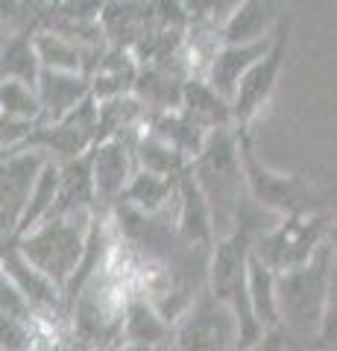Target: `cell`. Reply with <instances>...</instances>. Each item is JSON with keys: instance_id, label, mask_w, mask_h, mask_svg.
Instances as JSON below:
<instances>
[{"instance_id": "18", "label": "cell", "mask_w": 337, "mask_h": 351, "mask_svg": "<svg viewBox=\"0 0 337 351\" xmlns=\"http://www.w3.org/2000/svg\"><path fill=\"white\" fill-rule=\"evenodd\" d=\"M182 112L194 117L202 129H223V126H235L232 123V106L223 100L220 94L214 91L200 76V80H191L185 82V91H182Z\"/></svg>"}, {"instance_id": "31", "label": "cell", "mask_w": 337, "mask_h": 351, "mask_svg": "<svg viewBox=\"0 0 337 351\" xmlns=\"http://www.w3.org/2000/svg\"><path fill=\"white\" fill-rule=\"evenodd\" d=\"M290 351H323L320 346H293L290 343Z\"/></svg>"}, {"instance_id": "19", "label": "cell", "mask_w": 337, "mask_h": 351, "mask_svg": "<svg viewBox=\"0 0 337 351\" xmlns=\"http://www.w3.org/2000/svg\"><path fill=\"white\" fill-rule=\"evenodd\" d=\"M135 161L138 170H147L153 176H165V179H179V176L191 167V161L182 152L167 144L165 138H159L156 132L144 129L135 141Z\"/></svg>"}, {"instance_id": "10", "label": "cell", "mask_w": 337, "mask_h": 351, "mask_svg": "<svg viewBox=\"0 0 337 351\" xmlns=\"http://www.w3.org/2000/svg\"><path fill=\"white\" fill-rule=\"evenodd\" d=\"M141 132L108 138L94 147V182H97V202H100V208L124 202V193L138 173L135 141Z\"/></svg>"}, {"instance_id": "12", "label": "cell", "mask_w": 337, "mask_h": 351, "mask_svg": "<svg viewBox=\"0 0 337 351\" xmlns=\"http://www.w3.org/2000/svg\"><path fill=\"white\" fill-rule=\"evenodd\" d=\"M273 44H276V36L267 38V41H258V44H220L217 53L211 56V62H209V68H205L202 80L209 82L214 91L232 106L241 80L255 68L261 59L267 56Z\"/></svg>"}, {"instance_id": "6", "label": "cell", "mask_w": 337, "mask_h": 351, "mask_svg": "<svg viewBox=\"0 0 337 351\" xmlns=\"http://www.w3.org/2000/svg\"><path fill=\"white\" fill-rule=\"evenodd\" d=\"M329 226L332 223H325L320 214L276 219L267 232H261L253 240V255L279 276L299 269L317 258V252L325 243V234H329Z\"/></svg>"}, {"instance_id": "24", "label": "cell", "mask_w": 337, "mask_h": 351, "mask_svg": "<svg viewBox=\"0 0 337 351\" xmlns=\"http://www.w3.org/2000/svg\"><path fill=\"white\" fill-rule=\"evenodd\" d=\"M36 50H38V59H41V68L45 71H56V73H85L89 71L85 50L77 41H71L68 36H59V32H38Z\"/></svg>"}, {"instance_id": "26", "label": "cell", "mask_w": 337, "mask_h": 351, "mask_svg": "<svg viewBox=\"0 0 337 351\" xmlns=\"http://www.w3.org/2000/svg\"><path fill=\"white\" fill-rule=\"evenodd\" d=\"M41 334V316H0V351H36Z\"/></svg>"}, {"instance_id": "21", "label": "cell", "mask_w": 337, "mask_h": 351, "mask_svg": "<svg viewBox=\"0 0 337 351\" xmlns=\"http://www.w3.org/2000/svg\"><path fill=\"white\" fill-rule=\"evenodd\" d=\"M276 281H279V272H273L267 263H261L253 255V261H249V302H253V313L264 331H279Z\"/></svg>"}, {"instance_id": "28", "label": "cell", "mask_w": 337, "mask_h": 351, "mask_svg": "<svg viewBox=\"0 0 337 351\" xmlns=\"http://www.w3.org/2000/svg\"><path fill=\"white\" fill-rule=\"evenodd\" d=\"M241 351H290V343H288V337L281 331H267L258 343L244 346Z\"/></svg>"}, {"instance_id": "4", "label": "cell", "mask_w": 337, "mask_h": 351, "mask_svg": "<svg viewBox=\"0 0 337 351\" xmlns=\"http://www.w3.org/2000/svg\"><path fill=\"white\" fill-rule=\"evenodd\" d=\"M253 240L255 234L237 228L235 234L217 240L209 261V278H205V290L214 299H220L235 313L237 325H241L244 346L258 343L267 331L258 325L253 313V302H249V261H253ZM241 346V348H244Z\"/></svg>"}, {"instance_id": "5", "label": "cell", "mask_w": 337, "mask_h": 351, "mask_svg": "<svg viewBox=\"0 0 337 351\" xmlns=\"http://www.w3.org/2000/svg\"><path fill=\"white\" fill-rule=\"evenodd\" d=\"M237 132H241V158H244L249 199L264 214L276 217V219L317 214V205H320L317 191H314L302 176H285V173L270 170L267 164L255 156L249 132L246 129H237Z\"/></svg>"}, {"instance_id": "20", "label": "cell", "mask_w": 337, "mask_h": 351, "mask_svg": "<svg viewBox=\"0 0 337 351\" xmlns=\"http://www.w3.org/2000/svg\"><path fill=\"white\" fill-rule=\"evenodd\" d=\"M179 179H165V176H153L147 170H138L132 184H129L126 193H124L121 205L132 208V211H138V214L156 217V214H161V208L179 193Z\"/></svg>"}, {"instance_id": "8", "label": "cell", "mask_w": 337, "mask_h": 351, "mask_svg": "<svg viewBox=\"0 0 337 351\" xmlns=\"http://www.w3.org/2000/svg\"><path fill=\"white\" fill-rule=\"evenodd\" d=\"M53 158L38 149H18L3 156V179H0V228L3 243L15 240L18 226L27 214L32 191L41 179V173Z\"/></svg>"}, {"instance_id": "16", "label": "cell", "mask_w": 337, "mask_h": 351, "mask_svg": "<svg viewBox=\"0 0 337 351\" xmlns=\"http://www.w3.org/2000/svg\"><path fill=\"white\" fill-rule=\"evenodd\" d=\"M97 182H94V149L77 161L62 164V184H59V205L53 217L68 214H97ZM50 217V219H53Z\"/></svg>"}, {"instance_id": "3", "label": "cell", "mask_w": 337, "mask_h": 351, "mask_svg": "<svg viewBox=\"0 0 337 351\" xmlns=\"http://www.w3.org/2000/svg\"><path fill=\"white\" fill-rule=\"evenodd\" d=\"M94 217L97 214L53 217L45 226H38L36 232L18 237L12 243L21 249V255H24L41 276H47L65 295L73 276H77L82 258H85V249H89Z\"/></svg>"}, {"instance_id": "11", "label": "cell", "mask_w": 337, "mask_h": 351, "mask_svg": "<svg viewBox=\"0 0 337 351\" xmlns=\"http://www.w3.org/2000/svg\"><path fill=\"white\" fill-rule=\"evenodd\" d=\"M179 211H176V237L188 249L211 252L217 246V228H214V214L211 205L205 199L202 188L197 184L191 170L182 173L179 179Z\"/></svg>"}, {"instance_id": "15", "label": "cell", "mask_w": 337, "mask_h": 351, "mask_svg": "<svg viewBox=\"0 0 337 351\" xmlns=\"http://www.w3.org/2000/svg\"><path fill=\"white\" fill-rule=\"evenodd\" d=\"M121 343L161 346V348L173 346V322L150 302L147 293L126 295L124 322H121Z\"/></svg>"}, {"instance_id": "32", "label": "cell", "mask_w": 337, "mask_h": 351, "mask_svg": "<svg viewBox=\"0 0 337 351\" xmlns=\"http://www.w3.org/2000/svg\"><path fill=\"white\" fill-rule=\"evenodd\" d=\"M323 351H337V339H334V343H332V346H325Z\"/></svg>"}, {"instance_id": "13", "label": "cell", "mask_w": 337, "mask_h": 351, "mask_svg": "<svg viewBox=\"0 0 337 351\" xmlns=\"http://www.w3.org/2000/svg\"><path fill=\"white\" fill-rule=\"evenodd\" d=\"M0 263H3V278L30 302L32 311L41 316V322H45V316L56 313L62 307V302H65L62 290L47 276H41V272L21 255V249L12 243V240L3 243V261Z\"/></svg>"}, {"instance_id": "22", "label": "cell", "mask_w": 337, "mask_h": 351, "mask_svg": "<svg viewBox=\"0 0 337 351\" xmlns=\"http://www.w3.org/2000/svg\"><path fill=\"white\" fill-rule=\"evenodd\" d=\"M59 184H62V164L59 161H50L45 173H41V179L36 184V191H32V199L27 205V214L21 219L18 226V237H24L30 232H36L38 226H45L47 219L56 214V205H59Z\"/></svg>"}, {"instance_id": "27", "label": "cell", "mask_w": 337, "mask_h": 351, "mask_svg": "<svg viewBox=\"0 0 337 351\" xmlns=\"http://www.w3.org/2000/svg\"><path fill=\"white\" fill-rule=\"evenodd\" d=\"M334 339H337V269H334V281H332V293H329V311H325V322H323L320 348L332 346Z\"/></svg>"}, {"instance_id": "2", "label": "cell", "mask_w": 337, "mask_h": 351, "mask_svg": "<svg viewBox=\"0 0 337 351\" xmlns=\"http://www.w3.org/2000/svg\"><path fill=\"white\" fill-rule=\"evenodd\" d=\"M334 255L323 243L317 258L290 272H281L276 281L279 295V331L293 346H320L329 293L334 281Z\"/></svg>"}, {"instance_id": "7", "label": "cell", "mask_w": 337, "mask_h": 351, "mask_svg": "<svg viewBox=\"0 0 337 351\" xmlns=\"http://www.w3.org/2000/svg\"><path fill=\"white\" fill-rule=\"evenodd\" d=\"M241 325L209 290L197 295L173 325V351H241Z\"/></svg>"}, {"instance_id": "14", "label": "cell", "mask_w": 337, "mask_h": 351, "mask_svg": "<svg viewBox=\"0 0 337 351\" xmlns=\"http://www.w3.org/2000/svg\"><path fill=\"white\" fill-rule=\"evenodd\" d=\"M38 97H41V108H45V120L41 123H59V120L77 112L89 97H94V85H91V76L85 73L41 71Z\"/></svg>"}, {"instance_id": "29", "label": "cell", "mask_w": 337, "mask_h": 351, "mask_svg": "<svg viewBox=\"0 0 337 351\" xmlns=\"http://www.w3.org/2000/svg\"><path fill=\"white\" fill-rule=\"evenodd\" d=\"M112 351H170V346H167V348H161V346H132V343H117Z\"/></svg>"}, {"instance_id": "30", "label": "cell", "mask_w": 337, "mask_h": 351, "mask_svg": "<svg viewBox=\"0 0 337 351\" xmlns=\"http://www.w3.org/2000/svg\"><path fill=\"white\" fill-rule=\"evenodd\" d=\"M325 243H329L332 255H334V267H337V223L329 226V234H325Z\"/></svg>"}, {"instance_id": "1", "label": "cell", "mask_w": 337, "mask_h": 351, "mask_svg": "<svg viewBox=\"0 0 337 351\" xmlns=\"http://www.w3.org/2000/svg\"><path fill=\"white\" fill-rule=\"evenodd\" d=\"M188 170L194 173V179H197L205 199L211 205L217 240L235 234L246 223L244 205L253 202L244 199V193L249 196V188L241 158V132L235 126L214 129Z\"/></svg>"}, {"instance_id": "17", "label": "cell", "mask_w": 337, "mask_h": 351, "mask_svg": "<svg viewBox=\"0 0 337 351\" xmlns=\"http://www.w3.org/2000/svg\"><path fill=\"white\" fill-rule=\"evenodd\" d=\"M281 24V18L270 12L267 3H255V0H244L235 3L232 15L226 18V24L220 29L223 44H258L276 36V29Z\"/></svg>"}, {"instance_id": "23", "label": "cell", "mask_w": 337, "mask_h": 351, "mask_svg": "<svg viewBox=\"0 0 337 351\" xmlns=\"http://www.w3.org/2000/svg\"><path fill=\"white\" fill-rule=\"evenodd\" d=\"M41 59L36 50V36H9L3 41V82H24L38 88L41 80Z\"/></svg>"}, {"instance_id": "25", "label": "cell", "mask_w": 337, "mask_h": 351, "mask_svg": "<svg viewBox=\"0 0 337 351\" xmlns=\"http://www.w3.org/2000/svg\"><path fill=\"white\" fill-rule=\"evenodd\" d=\"M0 112L9 120H24V123L36 126H41V120H45L38 88L24 82H3V88H0Z\"/></svg>"}, {"instance_id": "9", "label": "cell", "mask_w": 337, "mask_h": 351, "mask_svg": "<svg viewBox=\"0 0 337 351\" xmlns=\"http://www.w3.org/2000/svg\"><path fill=\"white\" fill-rule=\"evenodd\" d=\"M288 41H290V21L281 18L279 32H276V44L270 47L267 56L244 76L241 85H237V94L232 100L235 129H249V123L261 114V108L270 103V97L276 94L279 76L285 71V59H288Z\"/></svg>"}]
</instances>
